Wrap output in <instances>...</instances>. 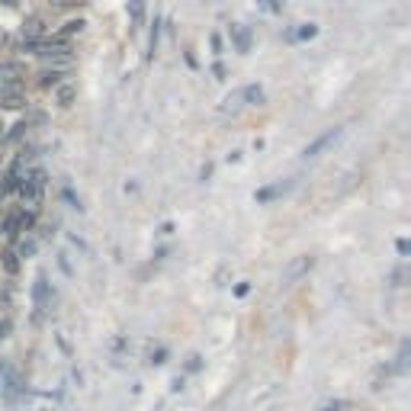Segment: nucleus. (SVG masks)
<instances>
[{"label":"nucleus","mask_w":411,"mask_h":411,"mask_svg":"<svg viewBox=\"0 0 411 411\" xmlns=\"http://www.w3.org/2000/svg\"><path fill=\"white\" fill-rule=\"evenodd\" d=\"M318 36V26L315 23H305V26L299 29V39H315Z\"/></svg>","instance_id":"17"},{"label":"nucleus","mask_w":411,"mask_h":411,"mask_svg":"<svg viewBox=\"0 0 411 411\" xmlns=\"http://www.w3.org/2000/svg\"><path fill=\"white\" fill-rule=\"evenodd\" d=\"M3 331H7V325H3V321H0V337H7V334H3Z\"/></svg>","instance_id":"23"},{"label":"nucleus","mask_w":411,"mask_h":411,"mask_svg":"<svg viewBox=\"0 0 411 411\" xmlns=\"http://www.w3.org/2000/svg\"><path fill=\"white\" fill-rule=\"evenodd\" d=\"M257 3H261L263 10H270V13H280V10H283L280 0H257Z\"/></svg>","instance_id":"18"},{"label":"nucleus","mask_w":411,"mask_h":411,"mask_svg":"<svg viewBox=\"0 0 411 411\" xmlns=\"http://www.w3.org/2000/svg\"><path fill=\"white\" fill-rule=\"evenodd\" d=\"M84 0H48V7L52 10H74V7H81Z\"/></svg>","instance_id":"16"},{"label":"nucleus","mask_w":411,"mask_h":411,"mask_svg":"<svg viewBox=\"0 0 411 411\" xmlns=\"http://www.w3.org/2000/svg\"><path fill=\"white\" fill-rule=\"evenodd\" d=\"M129 10H132V26H141V19H145V0H129Z\"/></svg>","instance_id":"15"},{"label":"nucleus","mask_w":411,"mask_h":411,"mask_svg":"<svg viewBox=\"0 0 411 411\" xmlns=\"http://www.w3.org/2000/svg\"><path fill=\"white\" fill-rule=\"evenodd\" d=\"M219 110H222V112H232V116H234V112H241V110H244V97H241V90H232V94H228V97L222 100V106H219Z\"/></svg>","instance_id":"9"},{"label":"nucleus","mask_w":411,"mask_h":411,"mask_svg":"<svg viewBox=\"0 0 411 411\" xmlns=\"http://www.w3.org/2000/svg\"><path fill=\"white\" fill-rule=\"evenodd\" d=\"M341 135H344V129H328V132H321L315 141H308L305 148H302V158L305 161H312V158H321L334 141H341Z\"/></svg>","instance_id":"1"},{"label":"nucleus","mask_w":411,"mask_h":411,"mask_svg":"<svg viewBox=\"0 0 411 411\" xmlns=\"http://www.w3.org/2000/svg\"><path fill=\"white\" fill-rule=\"evenodd\" d=\"M290 190H292V180H286V183H273V187H263V190L254 193V203H273V199L286 197Z\"/></svg>","instance_id":"5"},{"label":"nucleus","mask_w":411,"mask_h":411,"mask_svg":"<svg viewBox=\"0 0 411 411\" xmlns=\"http://www.w3.org/2000/svg\"><path fill=\"white\" fill-rule=\"evenodd\" d=\"M32 302H36V308H39V312H42V308L48 305V283L42 280V277H39V280H36V286H32Z\"/></svg>","instance_id":"10"},{"label":"nucleus","mask_w":411,"mask_h":411,"mask_svg":"<svg viewBox=\"0 0 411 411\" xmlns=\"http://www.w3.org/2000/svg\"><path fill=\"white\" fill-rule=\"evenodd\" d=\"M61 77H65L61 68H46V71L39 74V84H42V87H58V84H61Z\"/></svg>","instance_id":"13"},{"label":"nucleus","mask_w":411,"mask_h":411,"mask_svg":"<svg viewBox=\"0 0 411 411\" xmlns=\"http://www.w3.org/2000/svg\"><path fill=\"white\" fill-rule=\"evenodd\" d=\"M7 46V32H3V29H0V48Z\"/></svg>","instance_id":"21"},{"label":"nucleus","mask_w":411,"mask_h":411,"mask_svg":"<svg viewBox=\"0 0 411 411\" xmlns=\"http://www.w3.org/2000/svg\"><path fill=\"white\" fill-rule=\"evenodd\" d=\"M0 74L7 77V81H13V84H17L19 77H26V68L17 65V61H3V65H0Z\"/></svg>","instance_id":"14"},{"label":"nucleus","mask_w":411,"mask_h":411,"mask_svg":"<svg viewBox=\"0 0 411 411\" xmlns=\"http://www.w3.org/2000/svg\"><path fill=\"white\" fill-rule=\"evenodd\" d=\"M209 42H212V52H215V55H222V36H219V32H212V39H209Z\"/></svg>","instance_id":"19"},{"label":"nucleus","mask_w":411,"mask_h":411,"mask_svg":"<svg viewBox=\"0 0 411 411\" xmlns=\"http://www.w3.org/2000/svg\"><path fill=\"white\" fill-rule=\"evenodd\" d=\"M312 267H315V257H312V254H302V257H296V261H292L290 267L283 270V283H286V286L299 283L302 277H305V273L312 270Z\"/></svg>","instance_id":"2"},{"label":"nucleus","mask_w":411,"mask_h":411,"mask_svg":"<svg viewBox=\"0 0 411 411\" xmlns=\"http://www.w3.org/2000/svg\"><path fill=\"white\" fill-rule=\"evenodd\" d=\"M84 26H87V23H84L81 17H77V19H68L65 26H61V32H58V39H65V42H68L71 36H81V32H84Z\"/></svg>","instance_id":"12"},{"label":"nucleus","mask_w":411,"mask_h":411,"mask_svg":"<svg viewBox=\"0 0 411 411\" xmlns=\"http://www.w3.org/2000/svg\"><path fill=\"white\" fill-rule=\"evenodd\" d=\"M48 32V23H46V17H26L23 19V39H32V42H39V39Z\"/></svg>","instance_id":"4"},{"label":"nucleus","mask_w":411,"mask_h":411,"mask_svg":"<svg viewBox=\"0 0 411 411\" xmlns=\"http://www.w3.org/2000/svg\"><path fill=\"white\" fill-rule=\"evenodd\" d=\"M232 39H234V48H238L241 55L251 52V29L248 26H232Z\"/></svg>","instance_id":"8"},{"label":"nucleus","mask_w":411,"mask_h":411,"mask_svg":"<svg viewBox=\"0 0 411 411\" xmlns=\"http://www.w3.org/2000/svg\"><path fill=\"white\" fill-rule=\"evenodd\" d=\"M395 248H399V254H402V257H408L411 248H408V241H405V238H402V241H395Z\"/></svg>","instance_id":"20"},{"label":"nucleus","mask_w":411,"mask_h":411,"mask_svg":"<svg viewBox=\"0 0 411 411\" xmlns=\"http://www.w3.org/2000/svg\"><path fill=\"white\" fill-rule=\"evenodd\" d=\"M241 97H244V106H263V100H267V94H263L261 84L241 87Z\"/></svg>","instance_id":"7"},{"label":"nucleus","mask_w":411,"mask_h":411,"mask_svg":"<svg viewBox=\"0 0 411 411\" xmlns=\"http://www.w3.org/2000/svg\"><path fill=\"white\" fill-rule=\"evenodd\" d=\"M74 100H77V87L74 84H58L55 87V103L61 106V110L74 106Z\"/></svg>","instance_id":"6"},{"label":"nucleus","mask_w":411,"mask_h":411,"mask_svg":"<svg viewBox=\"0 0 411 411\" xmlns=\"http://www.w3.org/2000/svg\"><path fill=\"white\" fill-rule=\"evenodd\" d=\"M0 263H3V270H7L10 277H17L19 273V254L13 251V248H7V251L0 254Z\"/></svg>","instance_id":"11"},{"label":"nucleus","mask_w":411,"mask_h":411,"mask_svg":"<svg viewBox=\"0 0 411 411\" xmlns=\"http://www.w3.org/2000/svg\"><path fill=\"white\" fill-rule=\"evenodd\" d=\"M26 94L19 84H0V110H23Z\"/></svg>","instance_id":"3"},{"label":"nucleus","mask_w":411,"mask_h":411,"mask_svg":"<svg viewBox=\"0 0 411 411\" xmlns=\"http://www.w3.org/2000/svg\"><path fill=\"white\" fill-rule=\"evenodd\" d=\"M0 3H3V7H17L19 0H0Z\"/></svg>","instance_id":"22"}]
</instances>
